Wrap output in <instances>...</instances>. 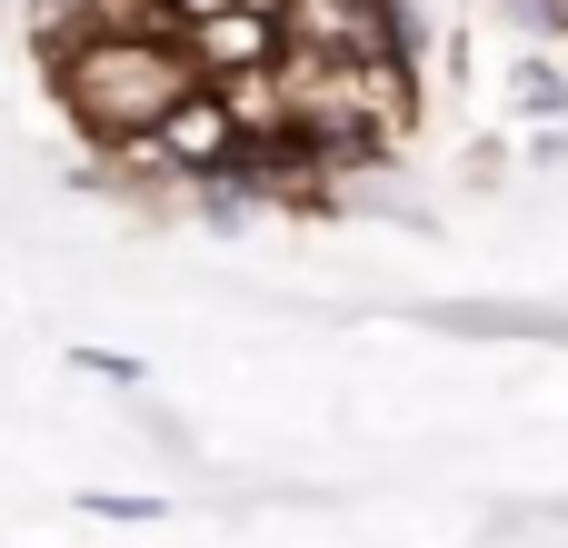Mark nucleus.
Here are the masks:
<instances>
[{"mask_svg": "<svg viewBox=\"0 0 568 548\" xmlns=\"http://www.w3.org/2000/svg\"><path fill=\"white\" fill-rule=\"evenodd\" d=\"M60 90H70L80 130H100V140H140L150 120H170V110L200 90V70H190L180 40L80 30V40H60Z\"/></svg>", "mask_w": 568, "mask_h": 548, "instance_id": "nucleus-1", "label": "nucleus"}, {"mask_svg": "<svg viewBox=\"0 0 568 548\" xmlns=\"http://www.w3.org/2000/svg\"><path fill=\"white\" fill-rule=\"evenodd\" d=\"M180 50H190V70H200V80H230V70H260V60H280V20H270L260 0H230V10H200V20H180Z\"/></svg>", "mask_w": 568, "mask_h": 548, "instance_id": "nucleus-2", "label": "nucleus"}, {"mask_svg": "<svg viewBox=\"0 0 568 548\" xmlns=\"http://www.w3.org/2000/svg\"><path fill=\"white\" fill-rule=\"evenodd\" d=\"M130 150H150L160 170H190V180H220V160L240 150V130H230V110H220V100H210V80H200V90H190V100H180L170 120H150V130H140Z\"/></svg>", "mask_w": 568, "mask_h": 548, "instance_id": "nucleus-3", "label": "nucleus"}, {"mask_svg": "<svg viewBox=\"0 0 568 548\" xmlns=\"http://www.w3.org/2000/svg\"><path fill=\"white\" fill-rule=\"evenodd\" d=\"M559 10H568V0H559Z\"/></svg>", "mask_w": 568, "mask_h": 548, "instance_id": "nucleus-4", "label": "nucleus"}]
</instances>
